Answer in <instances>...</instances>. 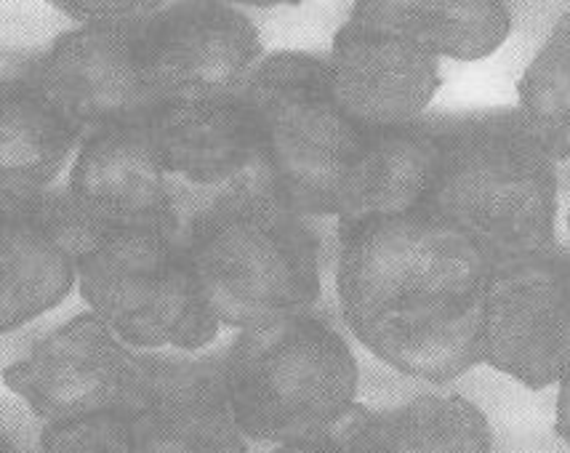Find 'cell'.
<instances>
[{
    "mask_svg": "<svg viewBox=\"0 0 570 453\" xmlns=\"http://www.w3.org/2000/svg\"><path fill=\"white\" fill-rule=\"evenodd\" d=\"M336 294L352 336L403 376L445 384L483 363L493 265L430 208L336 229Z\"/></svg>",
    "mask_w": 570,
    "mask_h": 453,
    "instance_id": "cell-1",
    "label": "cell"
},
{
    "mask_svg": "<svg viewBox=\"0 0 570 453\" xmlns=\"http://www.w3.org/2000/svg\"><path fill=\"white\" fill-rule=\"evenodd\" d=\"M309 221L264 187L219 195L189 214V259L222 326L248 331L315 313L323 252Z\"/></svg>",
    "mask_w": 570,
    "mask_h": 453,
    "instance_id": "cell-2",
    "label": "cell"
},
{
    "mask_svg": "<svg viewBox=\"0 0 570 453\" xmlns=\"http://www.w3.org/2000/svg\"><path fill=\"white\" fill-rule=\"evenodd\" d=\"M426 208L478 243L493 265L552 254L558 168L518 112L448 126Z\"/></svg>",
    "mask_w": 570,
    "mask_h": 453,
    "instance_id": "cell-3",
    "label": "cell"
},
{
    "mask_svg": "<svg viewBox=\"0 0 570 453\" xmlns=\"http://www.w3.org/2000/svg\"><path fill=\"white\" fill-rule=\"evenodd\" d=\"M224 374L243 435L259 443L302 441L357 403L355 355L315 313L240 331L224 353Z\"/></svg>",
    "mask_w": 570,
    "mask_h": 453,
    "instance_id": "cell-4",
    "label": "cell"
},
{
    "mask_svg": "<svg viewBox=\"0 0 570 453\" xmlns=\"http://www.w3.org/2000/svg\"><path fill=\"white\" fill-rule=\"evenodd\" d=\"M243 99L259 124L275 185L291 208L309 219H336L352 168L365 150V131L338 107L328 62L302 51L269 53Z\"/></svg>",
    "mask_w": 570,
    "mask_h": 453,
    "instance_id": "cell-5",
    "label": "cell"
},
{
    "mask_svg": "<svg viewBox=\"0 0 570 453\" xmlns=\"http://www.w3.org/2000/svg\"><path fill=\"white\" fill-rule=\"evenodd\" d=\"M78 288L128 347L200 353L219 336L185 235L107 229L80 262Z\"/></svg>",
    "mask_w": 570,
    "mask_h": 453,
    "instance_id": "cell-6",
    "label": "cell"
},
{
    "mask_svg": "<svg viewBox=\"0 0 570 453\" xmlns=\"http://www.w3.org/2000/svg\"><path fill=\"white\" fill-rule=\"evenodd\" d=\"M153 355L134 353L97 313L72 317L43 336L24 361L3 371V384L46 424L94 416H137L147 395Z\"/></svg>",
    "mask_w": 570,
    "mask_h": 453,
    "instance_id": "cell-7",
    "label": "cell"
},
{
    "mask_svg": "<svg viewBox=\"0 0 570 453\" xmlns=\"http://www.w3.org/2000/svg\"><path fill=\"white\" fill-rule=\"evenodd\" d=\"M141 24H80L53 40L27 76L80 145L112 128L149 126L163 107L141 67Z\"/></svg>",
    "mask_w": 570,
    "mask_h": 453,
    "instance_id": "cell-8",
    "label": "cell"
},
{
    "mask_svg": "<svg viewBox=\"0 0 570 453\" xmlns=\"http://www.w3.org/2000/svg\"><path fill=\"white\" fill-rule=\"evenodd\" d=\"M0 331L9 334L67 299L107 227L83 211L70 187L0 198Z\"/></svg>",
    "mask_w": 570,
    "mask_h": 453,
    "instance_id": "cell-9",
    "label": "cell"
},
{
    "mask_svg": "<svg viewBox=\"0 0 570 453\" xmlns=\"http://www.w3.org/2000/svg\"><path fill=\"white\" fill-rule=\"evenodd\" d=\"M262 62L259 30L227 3H168L141 24V67L160 105L240 99Z\"/></svg>",
    "mask_w": 570,
    "mask_h": 453,
    "instance_id": "cell-10",
    "label": "cell"
},
{
    "mask_svg": "<svg viewBox=\"0 0 570 453\" xmlns=\"http://www.w3.org/2000/svg\"><path fill=\"white\" fill-rule=\"evenodd\" d=\"M483 363L528 390L552 387L570 374V259L544 254L493 269Z\"/></svg>",
    "mask_w": 570,
    "mask_h": 453,
    "instance_id": "cell-11",
    "label": "cell"
},
{
    "mask_svg": "<svg viewBox=\"0 0 570 453\" xmlns=\"http://www.w3.org/2000/svg\"><path fill=\"white\" fill-rule=\"evenodd\" d=\"M155 152L181 206L185 225L203 203L243 187L281 193L246 99L168 101L155 112ZM283 195V193H281Z\"/></svg>",
    "mask_w": 570,
    "mask_h": 453,
    "instance_id": "cell-12",
    "label": "cell"
},
{
    "mask_svg": "<svg viewBox=\"0 0 570 453\" xmlns=\"http://www.w3.org/2000/svg\"><path fill=\"white\" fill-rule=\"evenodd\" d=\"M328 70L338 107L363 131L416 124L443 83L430 51L350 19L331 43Z\"/></svg>",
    "mask_w": 570,
    "mask_h": 453,
    "instance_id": "cell-13",
    "label": "cell"
},
{
    "mask_svg": "<svg viewBox=\"0 0 570 453\" xmlns=\"http://www.w3.org/2000/svg\"><path fill=\"white\" fill-rule=\"evenodd\" d=\"M134 453H246L224 357H153L147 395L131 416Z\"/></svg>",
    "mask_w": 570,
    "mask_h": 453,
    "instance_id": "cell-14",
    "label": "cell"
},
{
    "mask_svg": "<svg viewBox=\"0 0 570 453\" xmlns=\"http://www.w3.org/2000/svg\"><path fill=\"white\" fill-rule=\"evenodd\" d=\"M67 187L107 229L185 235V206L160 168L149 126L112 128L83 141Z\"/></svg>",
    "mask_w": 570,
    "mask_h": 453,
    "instance_id": "cell-15",
    "label": "cell"
},
{
    "mask_svg": "<svg viewBox=\"0 0 570 453\" xmlns=\"http://www.w3.org/2000/svg\"><path fill=\"white\" fill-rule=\"evenodd\" d=\"M443 164V137L411 124L365 131V150L344 189L336 229L400 219L426 208Z\"/></svg>",
    "mask_w": 570,
    "mask_h": 453,
    "instance_id": "cell-16",
    "label": "cell"
},
{
    "mask_svg": "<svg viewBox=\"0 0 570 453\" xmlns=\"http://www.w3.org/2000/svg\"><path fill=\"white\" fill-rule=\"evenodd\" d=\"M350 22L461 62L491 57L512 32V13L497 0H357Z\"/></svg>",
    "mask_w": 570,
    "mask_h": 453,
    "instance_id": "cell-17",
    "label": "cell"
},
{
    "mask_svg": "<svg viewBox=\"0 0 570 453\" xmlns=\"http://www.w3.org/2000/svg\"><path fill=\"white\" fill-rule=\"evenodd\" d=\"M0 198L43 193L80 145L30 78L3 80L0 93Z\"/></svg>",
    "mask_w": 570,
    "mask_h": 453,
    "instance_id": "cell-18",
    "label": "cell"
},
{
    "mask_svg": "<svg viewBox=\"0 0 570 453\" xmlns=\"http://www.w3.org/2000/svg\"><path fill=\"white\" fill-rule=\"evenodd\" d=\"M386 453H493L488 416L464 395L424 392L384 411Z\"/></svg>",
    "mask_w": 570,
    "mask_h": 453,
    "instance_id": "cell-19",
    "label": "cell"
},
{
    "mask_svg": "<svg viewBox=\"0 0 570 453\" xmlns=\"http://www.w3.org/2000/svg\"><path fill=\"white\" fill-rule=\"evenodd\" d=\"M520 120L544 150L570 160V11L552 27L533 62L518 80Z\"/></svg>",
    "mask_w": 570,
    "mask_h": 453,
    "instance_id": "cell-20",
    "label": "cell"
},
{
    "mask_svg": "<svg viewBox=\"0 0 570 453\" xmlns=\"http://www.w3.org/2000/svg\"><path fill=\"white\" fill-rule=\"evenodd\" d=\"M273 453H386L384 411L355 403L331 427L302 441L275 445Z\"/></svg>",
    "mask_w": 570,
    "mask_h": 453,
    "instance_id": "cell-21",
    "label": "cell"
},
{
    "mask_svg": "<svg viewBox=\"0 0 570 453\" xmlns=\"http://www.w3.org/2000/svg\"><path fill=\"white\" fill-rule=\"evenodd\" d=\"M40 453H134L131 418L110 414L46 424L40 432Z\"/></svg>",
    "mask_w": 570,
    "mask_h": 453,
    "instance_id": "cell-22",
    "label": "cell"
},
{
    "mask_svg": "<svg viewBox=\"0 0 570 453\" xmlns=\"http://www.w3.org/2000/svg\"><path fill=\"white\" fill-rule=\"evenodd\" d=\"M53 9L80 24H137L153 19L168 3L163 0H53Z\"/></svg>",
    "mask_w": 570,
    "mask_h": 453,
    "instance_id": "cell-23",
    "label": "cell"
},
{
    "mask_svg": "<svg viewBox=\"0 0 570 453\" xmlns=\"http://www.w3.org/2000/svg\"><path fill=\"white\" fill-rule=\"evenodd\" d=\"M554 432L558 437L570 443V374L560 382L558 392V416H554Z\"/></svg>",
    "mask_w": 570,
    "mask_h": 453,
    "instance_id": "cell-24",
    "label": "cell"
},
{
    "mask_svg": "<svg viewBox=\"0 0 570 453\" xmlns=\"http://www.w3.org/2000/svg\"><path fill=\"white\" fill-rule=\"evenodd\" d=\"M0 449H3V453H13L9 437H3V441H0Z\"/></svg>",
    "mask_w": 570,
    "mask_h": 453,
    "instance_id": "cell-25",
    "label": "cell"
},
{
    "mask_svg": "<svg viewBox=\"0 0 570 453\" xmlns=\"http://www.w3.org/2000/svg\"><path fill=\"white\" fill-rule=\"evenodd\" d=\"M568 227H570V214H568Z\"/></svg>",
    "mask_w": 570,
    "mask_h": 453,
    "instance_id": "cell-26",
    "label": "cell"
}]
</instances>
